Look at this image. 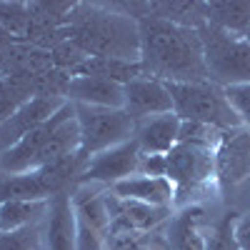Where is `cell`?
<instances>
[{
  "label": "cell",
  "instance_id": "cell-22",
  "mask_svg": "<svg viewBox=\"0 0 250 250\" xmlns=\"http://www.w3.org/2000/svg\"><path fill=\"white\" fill-rule=\"evenodd\" d=\"M240 213L230 210L223 213L205 233V250H240L238 240H235V223H238Z\"/></svg>",
  "mask_w": 250,
  "mask_h": 250
},
{
  "label": "cell",
  "instance_id": "cell-19",
  "mask_svg": "<svg viewBox=\"0 0 250 250\" xmlns=\"http://www.w3.org/2000/svg\"><path fill=\"white\" fill-rule=\"evenodd\" d=\"M50 200H20V198H5L0 203V233L20 230L35 223H43L48 213Z\"/></svg>",
  "mask_w": 250,
  "mask_h": 250
},
{
  "label": "cell",
  "instance_id": "cell-32",
  "mask_svg": "<svg viewBox=\"0 0 250 250\" xmlns=\"http://www.w3.org/2000/svg\"><path fill=\"white\" fill-rule=\"evenodd\" d=\"M148 250H170V248H168V243H165V238L160 235V238H155V240L148 238Z\"/></svg>",
  "mask_w": 250,
  "mask_h": 250
},
{
  "label": "cell",
  "instance_id": "cell-10",
  "mask_svg": "<svg viewBox=\"0 0 250 250\" xmlns=\"http://www.w3.org/2000/svg\"><path fill=\"white\" fill-rule=\"evenodd\" d=\"M123 110L130 115L133 123H138L153 115L173 113V98L163 80L140 75L123 88Z\"/></svg>",
  "mask_w": 250,
  "mask_h": 250
},
{
  "label": "cell",
  "instance_id": "cell-6",
  "mask_svg": "<svg viewBox=\"0 0 250 250\" xmlns=\"http://www.w3.org/2000/svg\"><path fill=\"white\" fill-rule=\"evenodd\" d=\"M75 120L80 128V155L90 160L93 155L115 148L133 138L135 123L123 108H93L75 105Z\"/></svg>",
  "mask_w": 250,
  "mask_h": 250
},
{
  "label": "cell",
  "instance_id": "cell-31",
  "mask_svg": "<svg viewBox=\"0 0 250 250\" xmlns=\"http://www.w3.org/2000/svg\"><path fill=\"white\" fill-rule=\"evenodd\" d=\"M13 43H18V40L3 28V25H0V50H5L8 45H13Z\"/></svg>",
  "mask_w": 250,
  "mask_h": 250
},
{
  "label": "cell",
  "instance_id": "cell-8",
  "mask_svg": "<svg viewBox=\"0 0 250 250\" xmlns=\"http://www.w3.org/2000/svg\"><path fill=\"white\" fill-rule=\"evenodd\" d=\"M138 165H140V148L130 138L128 143H120L115 148H108V150L93 155L90 160H85L75 185L110 188V185H115L125 178L138 175Z\"/></svg>",
  "mask_w": 250,
  "mask_h": 250
},
{
  "label": "cell",
  "instance_id": "cell-20",
  "mask_svg": "<svg viewBox=\"0 0 250 250\" xmlns=\"http://www.w3.org/2000/svg\"><path fill=\"white\" fill-rule=\"evenodd\" d=\"M38 75L0 78V125L8 123L28 100H33L38 95V88H35V78Z\"/></svg>",
  "mask_w": 250,
  "mask_h": 250
},
{
  "label": "cell",
  "instance_id": "cell-27",
  "mask_svg": "<svg viewBox=\"0 0 250 250\" xmlns=\"http://www.w3.org/2000/svg\"><path fill=\"white\" fill-rule=\"evenodd\" d=\"M225 95H228V100H230V105L235 108V113L240 115L243 125L250 128V83H245V85L225 88Z\"/></svg>",
  "mask_w": 250,
  "mask_h": 250
},
{
  "label": "cell",
  "instance_id": "cell-7",
  "mask_svg": "<svg viewBox=\"0 0 250 250\" xmlns=\"http://www.w3.org/2000/svg\"><path fill=\"white\" fill-rule=\"evenodd\" d=\"M73 208L78 220V250H105L110 238V213L103 185H75Z\"/></svg>",
  "mask_w": 250,
  "mask_h": 250
},
{
  "label": "cell",
  "instance_id": "cell-5",
  "mask_svg": "<svg viewBox=\"0 0 250 250\" xmlns=\"http://www.w3.org/2000/svg\"><path fill=\"white\" fill-rule=\"evenodd\" d=\"M168 163V178L175 185V205H195L193 200L203 193H208L218 183V168H215V148L195 143H178L175 148L165 155Z\"/></svg>",
  "mask_w": 250,
  "mask_h": 250
},
{
  "label": "cell",
  "instance_id": "cell-9",
  "mask_svg": "<svg viewBox=\"0 0 250 250\" xmlns=\"http://www.w3.org/2000/svg\"><path fill=\"white\" fill-rule=\"evenodd\" d=\"M105 205L110 213V233L128 235H150L170 220L173 208H155L140 200H125L113 195L105 188Z\"/></svg>",
  "mask_w": 250,
  "mask_h": 250
},
{
  "label": "cell",
  "instance_id": "cell-1",
  "mask_svg": "<svg viewBox=\"0 0 250 250\" xmlns=\"http://www.w3.org/2000/svg\"><path fill=\"white\" fill-rule=\"evenodd\" d=\"M140 33V68L163 83H203L208 80L203 43L195 28H183L168 20L143 18Z\"/></svg>",
  "mask_w": 250,
  "mask_h": 250
},
{
  "label": "cell",
  "instance_id": "cell-30",
  "mask_svg": "<svg viewBox=\"0 0 250 250\" xmlns=\"http://www.w3.org/2000/svg\"><path fill=\"white\" fill-rule=\"evenodd\" d=\"M235 240L240 250H250V215H240L235 223Z\"/></svg>",
  "mask_w": 250,
  "mask_h": 250
},
{
  "label": "cell",
  "instance_id": "cell-29",
  "mask_svg": "<svg viewBox=\"0 0 250 250\" xmlns=\"http://www.w3.org/2000/svg\"><path fill=\"white\" fill-rule=\"evenodd\" d=\"M165 170H168V163H165V155H140L138 175L165 178Z\"/></svg>",
  "mask_w": 250,
  "mask_h": 250
},
{
  "label": "cell",
  "instance_id": "cell-2",
  "mask_svg": "<svg viewBox=\"0 0 250 250\" xmlns=\"http://www.w3.org/2000/svg\"><path fill=\"white\" fill-rule=\"evenodd\" d=\"M62 33L90 58L140 62L138 20L120 13L113 3H75Z\"/></svg>",
  "mask_w": 250,
  "mask_h": 250
},
{
  "label": "cell",
  "instance_id": "cell-12",
  "mask_svg": "<svg viewBox=\"0 0 250 250\" xmlns=\"http://www.w3.org/2000/svg\"><path fill=\"white\" fill-rule=\"evenodd\" d=\"M65 103H68L65 98H43V95H35L33 100H28L8 123L0 125V153L15 145L20 138H25L30 130L48 123Z\"/></svg>",
  "mask_w": 250,
  "mask_h": 250
},
{
  "label": "cell",
  "instance_id": "cell-24",
  "mask_svg": "<svg viewBox=\"0 0 250 250\" xmlns=\"http://www.w3.org/2000/svg\"><path fill=\"white\" fill-rule=\"evenodd\" d=\"M0 250H43V223L0 233Z\"/></svg>",
  "mask_w": 250,
  "mask_h": 250
},
{
  "label": "cell",
  "instance_id": "cell-15",
  "mask_svg": "<svg viewBox=\"0 0 250 250\" xmlns=\"http://www.w3.org/2000/svg\"><path fill=\"white\" fill-rule=\"evenodd\" d=\"M205 208L185 205L163 225V238L170 250H205V230H203Z\"/></svg>",
  "mask_w": 250,
  "mask_h": 250
},
{
  "label": "cell",
  "instance_id": "cell-16",
  "mask_svg": "<svg viewBox=\"0 0 250 250\" xmlns=\"http://www.w3.org/2000/svg\"><path fill=\"white\" fill-rule=\"evenodd\" d=\"M123 88L120 83L98 75H73L68 83L65 100L73 105H93V108H123Z\"/></svg>",
  "mask_w": 250,
  "mask_h": 250
},
{
  "label": "cell",
  "instance_id": "cell-18",
  "mask_svg": "<svg viewBox=\"0 0 250 250\" xmlns=\"http://www.w3.org/2000/svg\"><path fill=\"white\" fill-rule=\"evenodd\" d=\"M205 23L233 35H248L250 30V0H203Z\"/></svg>",
  "mask_w": 250,
  "mask_h": 250
},
{
  "label": "cell",
  "instance_id": "cell-4",
  "mask_svg": "<svg viewBox=\"0 0 250 250\" xmlns=\"http://www.w3.org/2000/svg\"><path fill=\"white\" fill-rule=\"evenodd\" d=\"M208 80L220 88L250 83V43L245 35H233L210 23L198 28Z\"/></svg>",
  "mask_w": 250,
  "mask_h": 250
},
{
  "label": "cell",
  "instance_id": "cell-11",
  "mask_svg": "<svg viewBox=\"0 0 250 250\" xmlns=\"http://www.w3.org/2000/svg\"><path fill=\"white\" fill-rule=\"evenodd\" d=\"M43 250H78V220L73 208V190L50 198L43 218Z\"/></svg>",
  "mask_w": 250,
  "mask_h": 250
},
{
  "label": "cell",
  "instance_id": "cell-28",
  "mask_svg": "<svg viewBox=\"0 0 250 250\" xmlns=\"http://www.w3.org/2000/svg\"><path fill=\"white\" fill-rule=\"evenodd\" d=\"M150 235H128V233H110L105 250H148Z\"/></svg>",
  "mask_w": 250,
  "mask_h": 250
},
{
  "label": "cell",
  "instance_id": "cell-13",
  "mask_svg": "<svg viewBox=\"0 0 250 250\" xmlns=\"http://www.w3.org/2000/svg\"><path fill=\"white\" fill-rule=\"evenodd\" d=\"M180 138V118L175 113H163L135 123L133 140L138 143L140 155H168Z\"/></svg>",
  "mask_w": 250,
  "mask_h": 250
},
{
  "label": "cell",
  "instance_id": "cell-23",
  "mask_svg": "<svg viewBox=\"0 0 250 250\" xmlns=\"http://www.w3.org/2000/svg\"><path fill=\"white\" fill-rule=\"evenodd\" d=\"M0 25L23 43L30 30V8L20 0H0Z\"/></svg>",
  "mask_w": 250,
  "mask_h": 250
},
{
  "label": "cell",
  "instance_id": "cell-25",
  "mask_svg": "<svg viewBox=\"0 0 250 250\" xmlns=\"http://www.w3.org/2000/svg\"><path fill=\"white\" fill-rule=\"evenodd\" d=\"M50 58H53V68L73 75L90 55L83 50L80 45H75L73 40H62V43H58V45L50 50Z\"/></svg>",
  "mask_w": 250,
  "mask_h": 250
},
{
  "label": "cell",
  "instance_id": "cell-21",
  "mask_svg": "<svg viewBox=\"0 0 250 250\" xmlns=\"http://www.w3.org/2000/svg\"><path fill=\"white\" fill-rule=\"evenodd\" d=\"M73 75H98V78H108L120 85H128L130 80L145 75L140 62L130 60H118V58H88Z\"/></svg>",
  "mask_w": 250,
  "mask_h": 250
},
{
  "label": "cell",
  "instance_id": "cell-26",
  "mask_svg": "<svg viewBox=\"0 0 250 250\" xmlns=\"http://www.w3.org/2000/svg\"><path fill=\"white\" fill-rule=\"evenodd\" d=\"M220 140H223V130H215L203 123H183L180 120L178 143H195V145H208V148H218Z\"/></svg>",
  "mask_w": 250,
  "mask_h": 250
},
{
  "label": "cell",
  "instance_id": "cell-3",
  "mask_svg": "<svg viewBox=\"0 0 250 250\" xmlns=\"http://www.w3.org/2000/svg\"><path fill=\"white\" fill-rule=\"evenodd\" d=\"M173 98V113L183 123H203L215 130H238L245 128L240 115L230 105L225 88L210 80L203 83H165Z\"/></svg>",
  "mask_w": 250,
  "mask_h": 250
},
{
  "label": "cell",
  "instance_id": "cell-33",
  "mask_svg": "<svg viewBox=\"0 0 250 250\" xmlns=\"http://www.w3.org/2000/svg\"><path fill=\"white\" fill-rule=\"evenodd\" d=\"M245 38H248V43H250V30H248V35H245Z\"/></svg>",
  "mask_w": 250,
  "mask_h": 250
},
{
  "label": "cell",
  "instance_id": "cell-17",
  "mask_svg": "<svg viewBox=\"0 0 250 250\" xmlns=\"http://www.w3.org/2000/svg\"><path fill=\"white\" fill-rule=\"evenodd\" d=\"M108 190L125 200H140L155 208H175V185L168 178H153V175H133L125 178Z\"/></svg>",
  "mask_w": 250,
  "mask_h": 250
},
{
  "label": "cell",
  "instance_id": "cell-14",
  "mask_svg": "<svg viewBox=\"0 0 250 250\" xmlns=\"http://www.w3.org/2000/svg\"><path fill=\"white\" fill-rule=\"evenodd\" d=\"M215 168L220 183H238L250 173V130L238 128L223 133L215 148Z\"/></svg>",
  "mask_w": 250,
  "mask_h": 250
}]
</instances>
